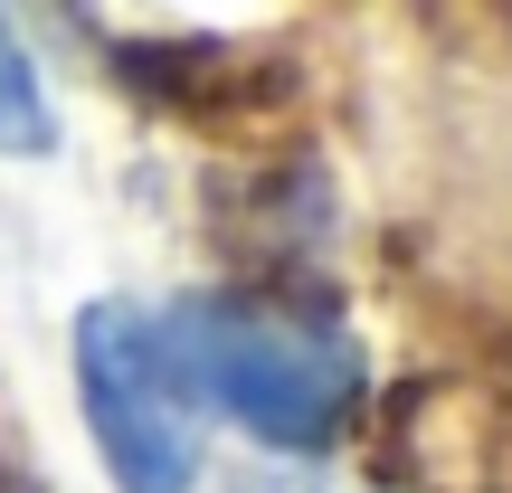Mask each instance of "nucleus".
Returning <instances> with one entry per match:
<instances>
[{"label":"nucleus","instance_id":"7ed1b4c3","mask_svg":"<svg viewBox=\"0 0 512 493\" xmlns=\"http://www.w3.org/2000/svg\"><path fill=\"white\" fill-rule=\"evenodd\" d=\"M57 124H48V95H38V67L19 48V29L0 19V152H48Z\"/></svg>","mask_w":512,"mask_h":493},{"label":"nucleus","instance_id":"f257e3e1","mask_svg":"<svg viewBox=\"0 0 512 493\" xmlns=\"http://www.w3.org/2000/svg\"><path fill=\"white\" fill-rule=\"evenodd\" d=\"M162 332V361L181 380L190 408H228L247 437L313 456V446L342 437V418L361 408V351L332 313L313 304H275V294H228L200 285L171 313H152Z\"/></svg>","mask_w":512,"mask_h":493},{"label":"nucleus","instance_id":"f03ea898","mask_svg":"<svg viewBox=\"0 0 512 493\" xmlns=\"http://www.w3.org/2000/svg\"><path fill=\"white\" fill-rule=\"evenodd\" d=\"M76 399H86L95 456H105V475L124 493H190L200 484V408L181 399L143 304L76 313Z\"/></svg>","mask_w":512,"mask_h":493},{"label":"nucleus","instance_id":"20e7f679","mask_svg":"<svg viewBox=\"0 0 512 493\" xmlns=\"http://www.w3.org/2000/svg\"><path fill=\"white\" fill-rule=\"evenodd\" d=\"M228 493H361V484H342V475H313V465H294V475H238Z\"/></svg>","mask_w":512,"mask_h":493}]
</instances>
